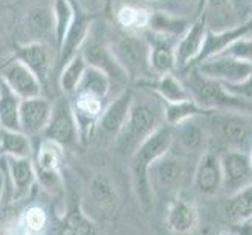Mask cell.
Wrapping results in <instances>:
<instances>
[{
  "mask_svg": "<svg viewBox=\"0 0 252 235\" xmlns=\"http://www.w3.org/2000/svg\"><path fill=\"white\" fill-rule=\"evenodd\" d=\"M140 88V96L135 91V99L132 110L123 130L115 140L116 151L124 157H132L135 151L140 147L152 134L166 124L164 123V102L154 91Z\"/></svg>",
  "mask_w": 252,
  "mask_h": 235,
  "instance_id": "obj_1",
  "label": "cell"
},
{
  "mask_svg": "<svg viewBox=\"0 0 252 235\" xmlns=\"http://www.w3.org/2000/svg\"><path fill=\"white\" fill-rule=\"evenodd\" d=\"M174 143V127L163 124L157 132L152 134L147 140L138 147L135 154L130 157V171L135 195L138 198L141 208L149 212L152 207V185L149 179V169L155 160L166 154Z\"/></svg>",
  "mask_w": 252,
  "mask_h": 235,
  "instance_id": "obj_2",
  "label": "cell"
},
{
  "mask_svg": "<svg viewBox=\"0 0 252 235\" xmlns=\"http://www.w3.org/2000/svg\"><path fill=\"white\" fill-rule=\"evenodd\" d=\"M177 74L185 83L191 98L201 107L216 113L233 111L252 116V102L233 94L224 83L202 75L196 67L185 69Z\"/></svg>",
  "mask_w": 252,
  "mask_h": 235,
  "instance_id": "obj_3",
  "label": "cell"
},
{
  "mask_svg": "<svg viewBox=\"0 0 252 235\" xmlns=\"http://www.w3.org/2000/svg\"><path fill=\"white\" fill-rule=\"evenodd\" d=\"M108 46L118 63L128 75V80L138 85L152 80L154 75L149 65V42L144 33H132L119 29L118 25L105 29Z\"/></svg>",
  "mask_w": 252,
  "mask_h": 235,
  "instance_id": "obj_4",
  "label": "cell"
},
{
  "mask_svg": "<svg viewBox=\"0 0 252 235\" xmlns=\"http://www.w3.org/2000/svg\"><path fill=\"white\" fill-rule=\"evenodd\" d=\"M80 54L83 55L86 65L105 72L115 85L130 83L128 75L121 67L116 57L113 55V52L108 46L105 38V29L97 27L95 21L93 22V27L90 30V34L86 38L85 44L82 46Z\"/></svg>",
  "mask_w": 252,
  "mask_h": 235,
  "instance_id": "obj_5",
  "label": "cell"
},
{
  "mask_svg": "<svg viewBox=\"0 0 252 235\" xmlns=\"http://www.w3.org/2000/svg\"><path fill=\"white\" fill-rule=\"evenodd\" d=\"M72 5H74V19L71 25H69V29L64 34V39L62 42V46L58 47L55 57L54 72L57 75L75 55L80 54L82 46L85 44V41L90 34V30L93 27V22L95 21V16H91L86 11H83L74 0Z\"/></svg>",
  "mask_w": 252,
  "mask_h": 235,
  "instance_id": "obj_6",
  "label": "cell"
},
{
  "mask_svg": "<svg viewBox=\"0 0 252 235\" xmlns=\"http://www.w3.org/2000/svg\"><path fill=\"white\" fill-rule=\"evenodd\" d=\"M133 99L135 90L126 86L107 103L99 118L97 129H95V134H99L100 140L115 143L119 132L126 124L130 110H132Z\"/></svg>",
  "mask_w": 252,
  "mask_h": 235,
  "instance_id": "obj_7",
  "label": "cell"
},
{
  "mask_svg": "<svg viewBox=\"0 0 252 235\" xmlns=\"http://www.w3.org/2000/svg\"><path fill=\"white\" fill-rule=\"evenodd\" d=\"M42 136L62 144L64 149L75 146L80 140L72 103L67 98H60L54 102L49 124Z\"/></svg>",
  "mask_w": 252,
  "mask_h": 235,
  "instance_id": "obj_8",
  "label": "cell"
},
{
  "mask_svg": "<svg viewBox=\"0 0 252 235\" xmlns=\"http://www.w3.org/2000/svg\"><path fill=\"white\" fill-rule=\"evenodd\" d=\"M202 75L218 80L224 85H238L252 72V63L233 58L230 55H215L194 66Z\"/></svg>",
  "mask_w": 252,
  "mask_h": 235,
  "instance_id": "obj_9",
  "label": "cell"
},
{
  "mask_svg": "<svg viewBox=\"0 0 252 235\" xmlns=\"http://www.w3.org/2000/svg\"><path fill=\"white\" fill-rule=\"evenodd\" d=\"M210 118L213 119L216 132H218L220 138L225 144L232 147V149L245 151V147L251 141V135H252L249 115L222 111V113H213Z\"/></svg>",
  "mask_w": 252,
  "mask_h": 235,
  "instance_id": "obj_10",
  "label": "cell"
},
{
  "mask_svg": "<svg viewBox=\"0 0 252 235\" xmlns=\"http://www.w3.org/2000/svg\"><path fill=\"white\" fill-rule=\"evenodd\" d=\"M64 162V147L47 138H42L34 152V168L38 180L47 188H55L62 182V167Z\"/></svg>",
  "mask_w": 252,
  "mask_h": 235,
  "instance_id": "obj_11",
  "label": "cell"
},
{
  "mask_svg": "<svg viewBox=\"0 0 252 235\" xmlns=\"http://www.w3.org/2000/svg\"><path fill=\"white\" fill-rule=\"evenodd\" d=\"M208 32L207 16L202 13L191 22L188 30L182 34L176 44V57H177V72L189 69L196 63V60L201 55L205 44Z\"/></svg>",
  "mask_w": 252,
  "mask_h": 235,
  "instance_id": "obj_12",
  "label": "cell"
},
{
  "mask_svg": "<svg viewBox=\"0 0 252 235\" xmlns=\"http://www.w3.org/2000/svg\"><path fill=\"white\" fill-rule=\"evenodd\" d=\"M54 50L50 49L49 42L42 41H29L25 44L17 46L14 50V58L22 62L30 71L39 78L42 86H46L49 78L54 72L55 60Z\"/></svg>",
  "mask_w": 252,
  "mask_h": 235,
  "instance_id": "obj_13",
  "label": "cell"
},
{
  "mask_svg": "<svg viewBox=\"0 0 252 235\" xmlns=\"http://www.w3.org/2000/svg\"><path fill=\"white\" fill-rule=\"evenodd\" d=\"M220 155L222 167V188L229 195L237 193L252 184V163L248 152L230 149Z\"/></svg>",
  "mask_w": 252,
  "mask_h": 235,
  "instance_id": "obj_14",
  "label": "cell"
},
{
  "mask_svg": "<svg viewBox=\"0 0 252 235\" xmlns=\"http://www.w3.org/2000/svg\"><path fill=\"white\" fill-rule=\"evenodd\" d=\"M72 96L74 99L71 101V103L75 115L77 127H79V136L80 141L86 143L95 134L99 118L103 113V108H105L107 103L105 99L88 93H75Z\"/></svg>",
  "mask_w": 252,
  "mask_h": 235,
  "instance_id": "obj_15",
  "label": "cell"
},
{
  "mask_svg": "<svg viewBox=\"0 0 252 235\" xmlns=\"http://www.w3.org/2000/svg\"><path fill=\"white\" fill-rule=\"evenodd\" d=\"M0 80L21 99L41 96L42 88H44L39 78L17 58H13L3 65L2 71H0Z\"/></svg>",
  "mask_w": 252,
  "mask_h": 235,
  "instance_id": "obj_16",
  "label": "cell"
},
{
  "mask_svg": "<svg viewBox=\"0 0 252 235\" xmlns=\"http://www.w3.org/2000/svg\"><path fill=\"white\" fill-rule=\"evenodd\" d=\"M185 177V165L184 155L172 152L169 149L164 155H161L158 160H155L149 169L151 185L169 191L180 185V182Z\"/></svg>",
  "mask_w": 252,
  "mask_h": 235,
  "instance_id": "obj_17",
  "label": "cell"
},
{
  "mask_svg": "<svg viewBox=\"0 0 252 235\" xmlns=\"http://www.w3.org/2000/svg\"><path fill=\"white\" fill-rule=\"evenodd\" d=\"M144 36L149 42V65L154 77L177 72L176 44L177 41L160 36L152 32H144Z\"/></svg>",
  "mask_w": 252,
  "mask_h": 235,
  "instance_id": "obj_18",
  "label": "cell"
},
{
  "mask_svg": "<svg viewBox=\"0 0 252 235\" xmlns=\"http://www.w3.org/2000/svg\"><path fill=\"white\" fill-rule=\"evenodd\" d=\"M52 103L49 99L36 96V98L22 99L21 102V130L30 138L44 134L52 115Z\"/></svg>",
  "mask_w": 252,
  "mask_h": 235,
  "instance_id": "obj_19",
  "label": "cell"
},
{
  "mask_svg": "<svg viewBox=\"0 0 252 235\" xmlns=\"http://www.w3.org/2000/svg\"><path fill=\"white\" fill-rule=\"evenodd\" d=\"M194 187L201 195L213 196L222 188V167L221 155L216 152H205L199 157L194 168Z\"/></svg>",
  "mask_w": 252,
  "mask_h": 235,
  "instance_id": "obj_20",
  "label": "cell"
},
{
  "mask_svg": "<svg viewBox=\"0 0 252 235\" xmlns=\"http://www.w3.org/2000/svg\"><path fill=\"white\" fill-rule=\"evenodd\" d=\"M5 163L14 198L19 199L27 195L38 180L34 162H32L29 157H5Z\"/></svg>",
  "mask_w": 252,
  "mask_h": 235,
  "instance_id": "obj_21",
  "label": "cell"
},
{
  "mask_svg": "<svg viewBox=\"0 0 252 235\" xmlns=\"http://www.w3.org/2000/svg\"><path fill=\"white\" fill-rule=\"evenodd\" d=\"M25 32L32 38V41H42L49 42L52 38L55 42V22H54V11L49 6H32L25 13L24 19Z\"/></svg>",
  "mask_w": 252,
  "mask_h": 235,
  "instance_id": "obj_22",
  "label": "cell"
},
{
  "mask_svg": "<svg viewBox=\"0 0 252 235\" xmlns=\"http://www.w3.org/2000/svg\"><path fill=\"white\" fill-rule=\"evenodd\" d=\"M199 118L189 119L187 123L174 127V143L177 146L179 154L189 157L194 154H201L205 144V130L199 124Z\"/></svg>",
  "mask_w": 252,
  "mask_h": 235,
  "instance_id": "obj_23",
  "label": "cell"
},
{
  "mask_svg": "<svg viewBox=\"0 0 252 235\" xmlns=\"http://www.w3.org/2000/svg\"><path fill=\"white\" fill-rule=\"evenodd\" d=\"M136 86H143V88L154 91L163 102H166V103L168 102H180V101H185V99L191 98L189 91L187 90L185 83L182 82V78L179 77L177 72L166 74L161 77H154L152 80L141 82Z\"/></svg>",
  "mask_w": 252,
  "mask_h": 235,
  "instance_id": "obj_24",
  "label": "cell"
},
{
  "mask_svg": "<svg viewBox=\"0 0 252 235\" xmlns=\"http://www.w3.org/2000/svg\"><path fill=\"white\" fill-rule=\"evenodd\" d=\"M199 215L194 204L185 199H174L166 212V226L174 234H189L196 229Z\"/></svg>",
  "mask_w": 252,
  "mask_h": 235,
  "instance_id": "obj_25",
  "label": "cell"
},
{
  "mask_svg": "<svg viewBox=\"0 0 252 235\" xmlns=\"http://www.w3.org/2000/svg\"><path fill=\"white\" fill-rule=\"evenodd\" d=\"M152 10L135 3H123L115 11V22L119 29L132 33H144L149 30Z\"/></svg>",
  "mask_w": 252,
  "mask_h": 235,
  "instance_id": "obj_26",
  "label": "cell"
},
{
  "mask_svg": "<svg viewBox=\"0 0 252 235\" xmlns=\"http://www.w3.org/2000/svg\"><path fill=\"white\" fill-rule=\"evenodd\" d=\"M213 113L216 111L201 107L193 98L180 102H164V123L172 127H177L194 118H210Z\"/></svg>",
  "mask_w": 252,
  "mask_h": 235,
  "instance_id": "obj_27",
  "label": "cell"
},
{
  "mask_svg": "<svg viewBox=\"0 0 252 235\" xmlns=\"http://www.w3.org/2000/svg\"><path fill=\"white\" fill-rule=\"evenodd\" d=\"M191 22L193 21L187 19V17H180V16L171 14L163 10H155L152 11L149 32L160 34V36H164V38L179 41L182 34L188 30Z\"/></svg>",
  "mask_w": 252,
  "mask_h": 235,
  "instance_id": "obj_28",
  "label": "cell"
},
{
  "mask_svg": "<svg viewBox=\"0 0 252 235\" xmlns=\"http://www.w3.org/2000/svg\"><path fill=\"white\" fill-rule=\"evenodd\" d=\"M235 13L232 0H205L204 14L207 16L208 29L212 30H224L240 24Z\"/></svg>",
  "mask_w": 252,
  "mask_h": 235,
  "instance_id": "obj_29",
  "label": "cell"
},
{
  "mask_svg": "<svg viewBox=\"0 0 252 235\" xmlns=\"http://www.w3.org/2000/svg\"><path fill=\"white\" fill-rule=\"evenodd\" d=\"M58 235H97V226L75 202L58 226Z\"/></svg>",
  "mask_w": 252,
  "mask_h": 235,
  "instance_id": "obj_30",
  "label": "cell"
},
{
  "mask_svg": "<svg viewBox=\"0 0 252 235\" xmlns=\"http://www.w3.org/2000/svg\"><path fill=\"white\" fill-rule=\"evenodd\" d=\"M22 99L0 80V127L21 130Z\"/></svg>",
  "mask_w": 252,
  "mask_h": 235,
  "instance_id": "obj_31",
  "label": "cell"
},
{
  "mask_svg": "<svg viewBox=\"0 0 252 235\" xmlns=\"http://www.w3.org/2000/svg\"><path fill=\"white\" fill-rule=\"evenodd\" d=\"M0 152L5 157H29L32 159V138L22 130L0 127Z\"/></svg>",
  "mask_w": 252,
  "mask_h": 235,
  "instance_id": "obj_32",
  "label": "cell"
},
{
  "mask_svg": "<svg viewBox=\"0 0 252 235\" xmlns=\"http://www.w3.org/2000/svg\"><path fill=\"white\" fill-rule=\"evenodd\" d=\"M225 216L232 224L252 220V184L230 195L225 205Z\"/></svg>",
  "mask_w": 252,
  "mask_h": 235,
  "instance_id": "obj_33",
  "label": "cell"
},
{
  "mask_svg": "<svg viewBox=\"0 0 252 235\" xmlns=\"http://www.w3.org/2000/svg\"><path fill=\"white\" fill-rule=\"evenodd\" d=\"M49 224V213L42 205L32 204L21 213L17 229L21 235H39Z\"/></svg>",
  "mask_w": 252,
  "mask_h": 235,
  "instance_id": "obj_34",
  "label": "cell"
},
{
  "mask_svg": "<svg viewBox=\"0 0 252 235\" xmlns=\"http://www.w3.org/2000/svg\"><path fill=\"white\" fill-rule=\"evenodd\" d=\"M113 85H115V83L111 82V78L105 72H102V71H99V69L88 66V67H86L85 74H83V78H82V82L79 85V88H77L75 93H88V94L97 96V98H102V99L107 101L108 94H110V91L113 88Z\"/></svg>",
  "mask_w": 252,
  "mask_h": 235,
  "instance_id": "obj_35",
  "label": "cell"
},
{
  "mask_svg": "<svg viewBox=\"0 0 252 235\" xmlns=\"http://www.w3.org/2000/svg\"><path fill=\"white\" fill-rule=\"evenodd\" d=\"M86 67H88V65H86L83 55L82 54L75 55L57 75L60 90L64 94H74L77 88H79Z\"/></svg>",
  "mask_w": 252,
  "mask_h": 235,
  "instance_id": "obj_36",
  "label": "cell"
},
{
  "mask_svg": "<svg viewBox=\"0 0 252 235\" xmlns=\"http://www.w3.org/2000/svg\"><path fill=\"white\" fill-rule=\"evenodd\" d=\"M52 11H54L55 22V50L62 46L64 34L74 19V5L72 0H54L52 2Z\"/></svg>",
  "mask_w": 252,
  "mask_h": 235,
  "instance_id": "obj_37",
  "label": "cell"
},
{
  "mask_svg": "<svg viewBox=\"0 0 252 235\" xmlns=\"http://www.w3.org/2000/svg\"><path fill=\"white\" fill-rule=\"evenodd\" d=\"M90 196L95 204L107 207L116 201V190L105 174H95L90 182Z\"/></svg>",
  "mask_w": 252,
  "mask_h": 235,
  "instance_id": "obj_38",
  "label": "cell"
},
{
  "mask_svg": "<svg viewBox=\"0 0 252 235\" xmlns=\"http://www.w3.org/2000/svg\"><path fill=\"white\" fill-rule=\"evenodd\" d=\"M157 3L160 5V10L180 17H187L191 21H194L197 16L202 14L201 0H160Z\"/></svg>",
  "mask_w": 252,
  "mask_h": 235,
  "instance_id": "obj_39",
  "label": "cell"
},
{
  "mask_svg": "<svg viewBox=\"0 0 252 235\" xmlns=\"http://www.w3.org/2000/svg\"><path fill=\"white\" fill-rule=\"evenodd\" d=\"M222 54L230 55V57L238 58V60H243V62L252 63V33L243 36L237 42H233V44L225 49Z\"/></svg>",
  "mask_w": 252,
  "mask_h": 235,
  "instance_id": "obj_40",
  "label": "cell"
},
{
  "mask_svg": "<svg viewBox=\"0 0 252 235\" xmlns=\"http://www.w3.org/2000/svg\"><path fill=\"white\" fill-rule=\"evenodd\" d=\"M74 2L88 14L97 16L99 13H102L103 10H105L108 0H74Z\"/></svg>",
  "mask_w": 252,
  "mask_h": 235,
  "instance_id": "obj_41",
  "label": "cell"
},
{
  "mask_svg": "<svg viewBox=\"0 0 252 235\" xmlns=\"http://www.w3.org/2000/svg\"><path fill=\"white\" fill-rule=\"evenodd\" d=\"M225 86H227V90L232 91L233 94H237L240 98L252 102V72L249 74V77L245 82H241L238 85H225Z\"/></svg>",
  "mask_w": 252,
  "mask_h": 235,
  "instance_id": "obj_42",
  "label": "cell"
},
{
  "mask_svg": "<svg viewBox=\"0 0 252 235\" xmlns=\"http://www.w3.org/2000/svg\"><path fill=\"white\" fill-rule=\"evenodd\" d=\"M232 234L233 235H252V220L232 224Z\"/></svg>",
  "mask_w": 252,
  "mask_h": 235,
  "instance_id": "obj_43",
  "label": "cell"
},
{
  "mask_svg": "<svg viewBox=\"0 0 252 235\" xmlns=\"http://www.w3.org/2000/svg\"><path fill=\"white\" fill-rule=\"evenodd\" d=\"M3 160H5V157H3ZM5 179H6V168H5V165H3V168H2V165H0V202H2V199H3Z\"/></svg>",
  "mask_w": 252,
  "mask_h": 235,
  "instance_id": "obj_44",
  "label": "cell"
},
{
  "mask_svg": "<svg viewBox=\"0 0 252 235\" xmlns=\"http://www.w3.org/2000/svg\"><path fill=\"white\" fill-rule=\"evenodd\" d=\"M232 2H233V6H237L238 2H240L241 5H251V6H252V0H232Z\"/></svg>",
  "mask_w": 252,
  "mask_h": 235,
  "instance_id": "obj_45",
  "label": "cell"
},
{
  "mask_svg": "<svg viewBox=\"0 0 252 235\" xmlns=\"http://www.w3.org/2000/svg\"><path fill=\"white\" fill-rule=\"evenodd\" d=\"M201 3H202V13H204V10H205V0H201Z\"/></svg>",
  "mask_w": 252,
  "mask_h": 235,
  "instance_id": "obj_46",
  "label": "cell"
},
{
  "mask_svg": "<svg viewBox=\"0 0 252 235\" xmlns=\"http://www.w3.org/2000/svg\"><path fill=\"white\" fill-rule=\"evenodd\" d=\"M146 2H151V3H157V2H160V0H146Z\"/></svg>",
  "mask_w": 252,
  "mask_h": 235,
  "instance_id": "obj_47",
  "label": "cell"
},
{
  "mask_svg": "<svg viewBox=\"0 0 252 235\" xmlns=\"http://www.w3.org/2000/svg\"><path fill=\"white\" fill-rule=\"evenodd\" d=\"M249 160H251V163H252V147H251V152H249Z\"/></svg>",
  "mask_w": 252,
  "mask_h": 235,
  "instance_id": "obj_48",
  "label": "cell"
},
{
  "mask_svg": "<svg viewBox=\"0 0 252 235\" xmlns=\"http://www.w3.org/2000/svg\"><path fill=\"white\" fill-rule=\"evenodd\" d=\"M232 235H233V234H232Z\"/></svg>",
  "mask_w": 252,
  "mask_h": 235,
  "instance_id": "obj_49",
  "label": "cell"
}]
</instances>
